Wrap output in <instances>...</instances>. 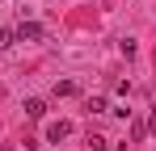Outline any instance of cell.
I'll return each instance as SVG.
<instances>
[{
    "instance_id": "cell-3",
    "label": "cell",
    "mask_w": 156,
    "mask_h": 151,
    "mask_svg": "<svg viewBox=\"0 0 156 151\" xmlns=\"http://www.w3.org/2000/svg\"><path fill=\"white\" fill-rule=\"evenodd\" d=\"M42 113H47V101L30 97V101H26V118H42Z\"/></svg>"
},
{
    "instance_id": "cell-7",
    "label": "cell",
    "mask_w": 156,
    "mask_h": 151,
    "mask_svg": "<svg viewBox=\"0 0 156 151\" xmlns=\"http://www.w3.org/2000/svg\"><path fill=\"white\" fill-rule=\"evenodd\" d=\"M152 126H156V109H152Z\"/></svg>"
},
{
    "instance_id": "cell-1",
    "label": "cell",
    "mask_w": 156,
    "mask_h": 151,
    "mask_svg": "<svg viewBox=\"0 0 156 151\" xmlns=\"http://www.w3.org/2000/svg\"><path fill=\"white\" fill-rule=\"evenodd\" d=\"M13 38H17V42H42V38H47V29H42L38 21H21L17 29H13Z\"/></svg>"
},
{
    "instance_id": "cell-6",
    "label": "cell",
    "mask_w": 156,
    "mask_h": 151,
    "mask_svg": "<svg viewBox=\"0 0 156 151\" xmlns=\"http://www.w3.org/2000/svg\"><path fill=\"white\" fill-rule=\"evenodd\" d=\"M13 46V29H0V50H9Z\"/></svg>"
},
{
    "instance_id": "cell-5",
    "label": "cell",
    "mask_w": 156,
    "mask_h": 151,
    "mask_svg": "<svg viewBox=\"0 0 156 151\" xmlns=\"http://www.w3.org/2000/svg\"><path fill=\"white\" fill-rule=\"evenodd\" d=\"M89 109H93V113H105V109H110V105H105L101 97H89Z\"/></svg>"
},
{
    "instance_id": "cell-2",
    "label": "cell",
    "mask_w": 156,
    "mask_h": 151,
    "mask_svg": "<svg viewBox=\"0 0 156 151\" xmlns=\"http://www.w3.org/2000/svg\"><path fill=\"white\" fill-rule=\"evenodd\" d=\"M68 134H72V126H68V122H51V126H47V143H63Z\"/></svg>"
},
{
    "instance_id": "cell-4",
    "label": "cell",
    "mask_w": 156,
    "mask_h": 151,
    "mask_svg": "<svg viewBox=\"0 0 156 151\" xmlns=\"http://www.w3.org/2000/svg\"><path fill=\"white\" fill-rule=\"evenodd\" d=\"M80 88L76 84H72V80H63V84H55V97H76Z\"/></svg>"
}]
</instances>
